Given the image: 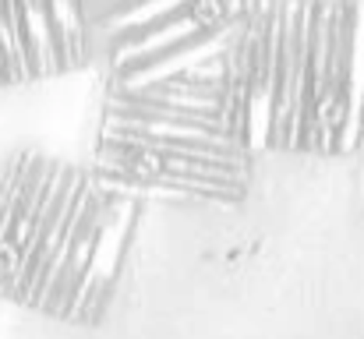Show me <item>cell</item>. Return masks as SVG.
Instances as JSON below:
<instances>
[{
    "label": "cell",
    "instance_id": "cell-1",
    "mask_svg": "<svg viewBox=\"0 0 364 339\" xmlns=\"http://www.w3.org/2000/svg\"><path fill=\"white\" fill-rule=\"evenodd\" d=\"M96 184L110 198H181V202H237L247 191V163L159 156L121 145L96 149Z\"/></svg>",
    "mask_w": 364,
    "mask_h": 339
},
{
    "label": "cell",
    "instance_id": "cell-2",
    "mask_svg": "<svg viewBox=\"0 0 364 339\" xmlns=\"http://www.w3.org/2000/svg\"><path fill=\"white\" fill-rule=\"evenodd\" d=\"M57 166L39 156H21L0 188V297H18L28 244L43 216Z\"/></svg>",
    "mask_w": 364,
    "mask_h": 339
},
{
    "label": "cell",
    "instance_id": "cell-3",
    "mask_svg": "<svg viewBox=\"0 0 364 339\" xmlns=\"http://www.w3.org/2000/svg\"><path fill=\"white\" fill-rule=\"evenodd\" d=\"M85 181H89L85 173L57 166V177L50 184V195H46L43 216H39V226H36V237H32L28 254H25V269H21L18 297L14 301L32 304V308L43 304V297H46L53 276H57L64 244L71 237V226H75V212H78V198H82Z\"/></svg>",
    "mask_w": 364,
    "mask_h": 339
},
{
    "label": "cell",
    "instance_id": "cell-4",
    "mask_svg": "<svg viewBox=\"0 0 364 339\" xmlns=\"http://www.w3.org/2000/svg\"><path fill=\"white\" fill-rule=\"evenodd\" d=\"M107 205H110V195L96 184V177H89L85 188H82V198H78L75 226H71V237H68V244H64L57 276H53V283H50V290H46L39 311L71 318L75 301H78V290H82L85 272H89V262H92V247H96L100 226H103V216H107Z\"/></svg>",
    "mask_w": 364,
    "mask_h": 339
},
{
    "label": "cell",
    "instance_id": "cell-5",
    "mask_svg": "<svg viewBox=\"0 0 364 339\" xmlns=\"http://www.w3.org/2000/svg\"><path fill=\"white\" fill-rule=\"evenodd\" d=\"M134 216H138V202L134 198H110L103 226H100V237H96V247H92V262H89L85 283H82L75 311H71L75 322H96L100 311L110 304L124 251H127V240H131V230H134Z\"/></svg>",
    "mask_w": 364,
    "mask_h": 339
},
{
    "label": "cell",
    "instance_id": "cell-6",
    "mask_svg": "<svg viewBox=\"0 0 364 339\" xmlns=\"http://www.w3.org/2000/svg\"><path fill=\"white\" fill-rule=\"evenodd\" d=\"M244 28H247V18L244 21H230L223 28H213V32H202L181 46H173L170 53L156 57V60H145L131 71H121L110 78V92L114 96H134L149 85H159V82H170V78H181V75H191L213 60H223L237 50Z\"/></svg>",
    "mask_w": 364,
    "mask_h": 339
},
{
    "label": "cell",
    "instance_id": "cell-7",
    "mask_svg": "<svg viewBox=\"0 0 364 339\" xmlns=\"http://www.w3.org/2000/svg\"><path fill=\"white\" fill-rule=\"evenodd\" d=\"M100 131H124V134H145V138H173V141H209L223 149H244L234 134L223 127L209 124H188L173 117H149V113H124V110H103V127ZM247 152V149H244Z\"/></svg>",
    "mask_w": 364,
    "mask_h": 339
},
{
    "label": "cell",
    "instance_id": "cell-8",
    "mask_svg": "<svg viewBox=\"0 0 364 339\" xmlns=\"http://www.w3.org/2000/svg\"><path fill=\"white\" fill-rule=\"evenodd\" d=\"M21 7V39H25V60H28V78H46L64 71L50 4L46 0H18Z\"/></svg>",
    "mask_w": 364,
    "mask_h": 339
},
{
    "label": "cell",
    "instance_id": "cell-9",
    "mask_svg": "<svg viewBox=\"0 0 364 339\" xmlns=\"http://www.w3.org/2000/svg\"><path fill=\"white\" fill-rule=\"evenodd\" d=\"M191 4H195V0H127L124 7L110 11L103 21H96V28H103L107 46H110L114 39H124V36H131V32H141L145 25H156V21L177 14V11H184V7H191Z\"/></svg>",
    "mask_w": 364,
    "mask_h": 339
},
{
    "label": "cell",
    "instance_id": "cell-10",
    "mask_svg": "<svg viewBox=\"0 0 364 339\" xmlns=\"http://www.w3.org/2000/svg\"><path fill=\"white\" fill-rule=\"evenodd\" d=\"M50 4V18H53V32H57V46H60V60L64 68H75L89 57V14H85V0H46Z\"/></svg>",
    "mask_w": 364,
    "mask_h": 339
},
{
    "label": "cell",
    "instance_id": "cell-11",
    "mask_svg": "<svg viewBox=\"0 0 364 339\" xmlns=\"http://www.w3.org/2000/svg\"><path fill=\"white\" fill-rule=\"evenodd\" d=\"M361 149H364V145H361Z\"/></svg>",
    "mask_w": 364,
    "mask_h": 339
}]
</instances>
